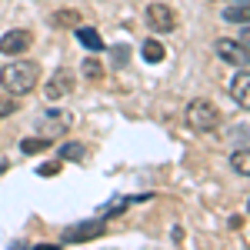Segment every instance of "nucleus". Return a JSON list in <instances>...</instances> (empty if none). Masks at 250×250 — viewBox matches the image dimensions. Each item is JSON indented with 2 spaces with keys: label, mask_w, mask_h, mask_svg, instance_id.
Returning <instances> with one entry per match:
<instances>
[{
  "label": "nucleus",
  "mask_w": 250,
  "mask_h": 250,
  "mask_svg": "<svg viewBox=\"0 0 250 250\" xmlns=\"http://www.w3.org/2000/svg\"><path fill=\"white\" fill-rule=\"evenodd\" d=\"M127 60H130V47L127 43H117L114 50H110V63L114 67H127Z\"/></svg>",
  "instance_id": "nucleus-17"
},
{
  "label": "nucleus",
  "mask_w": 250,
  "mask_h": 250,
  "mask_svg": "<svg viewBox=\"0 0 250 250\" xmlns=\"http://www.w3.org/2000/svg\"><path fill=\"white\" fill-rule=\"evenodd\" d=\"M140 54H144L147 63H160V60H164V43H160V40H147Z\"/></svg>",
  "instance_id": "nucleus-13"
},
{
  "label": "nucleus",
  "mask_w": 250,
  "mask_h": 250,
  "mask_svg": "<svg viewBox=\"0 0 250 250\" xmlns=\"http://www.w3.org/2000/svg\"><path fill=\"white\" fill-rule=\"evenodd\" d=\"M104 230H107L104 220H83V224H77V227H67L60 240H63V244H83V240H97V237H104Z\"/></svg>",
  "instance_id": "nucleus-4"
},
{
  "label": "nucleus",
  "mask_w": 250,
  "mask_h": 250,
  "mask_svg": "<svg viewBox=\"0 0 250 250\" xmlns=\"http://www.w3.org/2000/svg\"><path fill=\"white\" fill-rule=\"evenodd\" d=\"M50 137H30V140H20V150L23 154H43V150H50Z\"/></svg>",
  "instance_id": "nucleus-12"
},
{
  "label": "nucleus",
  "mask_w": 250,
  "mask_h": 250,
  "mask_svg": "<svg viewBox=\"0 0 250 250\" xmlns=\"http://www.w3.org/2000/svg\"><path fill=\"white\" fill-rule=\"evenodd\" d=\"M213 54L224 60V63L247 67V47H244V43H233V40H217V43H213Z\"/></svg>",
  "instance_id": "nucleus-6"
},
{
  "label": "nucleus",
  "mask_w": 250,
  "mask_h": 250,
  "mask_svg": "<svg viewBox=\"0 0 250 250\" xmlns=\"http://www.w3.org/2000/svg\"><path fill=\"white\" fill-rule=\"evenodd\" d=\"M60 167H63L60 160H47V164H40V167H37V173H40V177H57Z\"/></svg>",
  "instance_id": "nucleus-19"
},
{
  "label": "nucleus",
  "mask_w": 250,
  "mask_h": 250,
  "mask_svg": "<svg viewBox=\"0 0 250 250\" xmlns=\"http://www.w3.org/2000/svg\"><path fill=\"white\" fill-rule=\"evenodd\" d=\"M37 80H40V70H37L34 60H14V63H7V67L0 70V83L14 97L30 94V90L37 87Z\"/></svg>",
  "instance_id": "nucleus-1"
},
{
  "label": "nucleus",
  "mask_w": 250,
  "mask_h": 250,
  "mask_svg": "<svg viewBox=\"0 0 250 250\" xmlns=\"http://www.w3.org/2000/svg\"><path fill=\"white\" fill-rule=\"evenodd\" d=\"M247 87H250V74H247V67H240V74L230 80V94H233V100L247 110L250 107V94H247Z\"/></svg>",
  "instance_id": "nucleus-9"
},
{
  "label": "nucleus",
  "mask_w": 250,
  "mask_h": 250,
  "mask_svg": "<svg viewBox=\"0 0 250 250\" xmlns=\"http://www.w3.org/2000/svg\"><path fill=\"white\" fill-rule=\"evenodd\" d=\"M230 167L240 173V177H247V173H250V157H247V150H237V154L230 157Z\"/></svg>",
  "instance_id": "nucleus-16"
},
{
  "label": "nucleus",
  "mask_w": 250,
  "mask_h": 250,
  "mask_svg": "<svg viewBox=\"0 0 250 250\" xmlns=\"http://www.w3.org/2000/svg\"><path fill=\"white\" fill-rule=\"evenodd\" d=\"M37 127H40V137H60V134H67L70 130V114L67 110H43L37 120Z\"/></svg>",
  "instance_id": "nucleus-3"
},
{
  "label": "nucleus",
  "mask_w": 250,
  "mask_h": 250,
  "mask_svg": "<svg viewBox=\"0 0 250 250\" xmlns=\"http://www.w3.org/2000/svg\"><path fill=\"white\" fill-rule=\"evenodd\" d=\"M80 70H83V77H87V80H104V63L94 60V57L83 60V67H80Z\"/></svg>",
  "instance_id": "nucleus-15"
},
{
  "label": "nucleus",
  "mask_w": 250,
  "mask_h": 250,
  "mask_svg": "<svg viewBox=\"0 0 250 250\" xmlns=\"http://www.w3.org/2000/svg\"><path fill=\"white\" fill-rule=\"evenodd\" d=\"M30 43H34L30 30H10V34L0 37V54H7V57H20Z\"/></svg>",
  "instance_id": "nucleus-7"
},
{
  "label": "nucleus",
  "mask_w": 250,
  "mask_h": 250,
  "mask_svg": "<svg viewBox=\"0 0 250 250\" xmlns=\"http://www.w3.org/2000/svg\"><path fill=\"white\" fill-rule=\"evenodd\" d=\"M17 114V100L14 97H0V117H10Z\"/></svg>",
  "instance_id": "nucleus-20"
},
{
  "label": "nucleus",
  "mask_w": 250,
  "mask_h": 250,
  "mask_svg": "<svg viewBox=\"0 0 250 250\" xmlns=\"http://www.w3.org/2000/svg\"><path fill=\"white\" fill-rule=\"evenodd\" d=\"M74 34H77V40L87 47V50H100V47H104V37L97 34L94 27H80V23H77V27H74Z\"/></svg>",
  "instance_id": "nucleus-11"
},
{
  "label": "nucleus",
  "mask_w": 250,
  "mask_h": 250,
  "mask_svg": "<svg viewBox=\"0 0 250 250\" xmlns=\"http://www.w3.org/2000/svg\"><path fill=\"white\" fill-rule=\"evenodd\" d=\"M250 10H247V0H240L237 7H227L224 10V20H230V23H247Z\"/></svg>",
  "instance_id": "nucleus-14"
},
{
  "label": "nucleus",
  "mask_w": 250,
  "mask_h": 250,
  "mask_svg": "<svg viewBox=\"0 0 250 250\" xmlns=\"http://www.w3.org/2000/svg\"><path fill=\"white\" fill-rule=\"evenodd\" d=\"M80 23V10L77 7H63L57 14H50V27H57V30H74Z\"/></svg>",
  "instance_id": "nucleus-10"
},
{
  "label": "nucleus",
  "mask_w": 250,
  "mask_h": 250,
  "mask_svg": "<svg viewBox=\"0 0 250 250\" xmlns=\"http://www.w3.org/2000/svg\"><path fill=\"white\" fill-rule=\"evenodd\" d=\"M187 124H190V130H197V134H210V130H217V124H220V110L213 107L210 100H190Z\"/></svg>",
  "instance_id": "nucleus-2"
},
{
  "label": "nucleus",
  "mask_w": 250,
  "mask_h": 250,
  "mask_svg": "<svg viewBox=\"0 0 250 250\" xmlns=\"http://www.w3.org/2000/svg\"><path fill=\"white\" fill-rule=\"evenodd\" d=\"M70 87H74V74H70V70H57L54 77L47 80L43 94H47V100H60V97L70 94Z\"/></svg>",
  "instance_id": "nucleus-8"
},
{
  "label": "nucleus",
  "mask_w": 250,
  "mask_h": 250,
  "mask_svg": "<svg viewBox=\"0 0 250 250\" xmlns=\"http://www.w3.org/2000/svg\"><path fill=\"white\" fill-rule=\"evenodd\" d=\"M147 23H150L154 34H170L173 27H177V14L167 3H150L147 7Z\"/></svg>",
  "instance_id": "nucleus-5"
},
{
  "label": "nucleus",
  "mask_w": 250,
  "mask_h": 250,
  "mask_svg": "<svg viewBox=\"0 0 250 250\" xmlns=\"http://www.w3.org/2000/svg\"><path fill=\"white\" fill-rule=\"evenodd\" d=\"M60 157H63V160H80V157H83V144H77V140L63 144V150H60Z\"/></svg>",
  "instance_id": "nucleus-18"
}]
</instances>
